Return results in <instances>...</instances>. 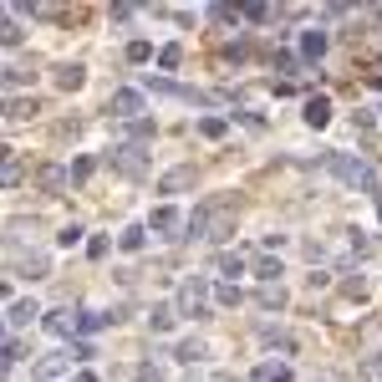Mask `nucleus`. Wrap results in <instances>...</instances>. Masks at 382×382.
<instances>
[{
  "instance_id": "nucleus-13",
  "label": "nucleus",
  "mask_w": 382,
  "mask_h": 382,
  "mask_svg": "<svg viewBox=\"0 0 382 382\" xmlns=\"http://www.w3.org/2000/svg\"><path fill=\"white\" fill-rule=\"evenodd\" d=\"M57 87H67V92L82 87V67H61V72H57Z\"/></svg>"
},
{
  "instance_id": "nucleus-25",
  "label": "nucleus",
  "mask_w": 382,
  "mask_h": 382,
  "mask_svg": "<svg viewBox=\"0 0 382 382\" xmlns=\"http://www.w3.org/2000/svg\"><path fill=\"white\" fill-rule=\"evenodd\" d=\"M77 382H97V377H92V372H82V377H77Z\"/></svg>"
},
{
  "instance_id": "nucleus-2",
  "label": "nucleus",
  "mask_w": 382,
  "mask_h": 382,
  "mask_svg": "<svg viewBox=\"0 0 382 382\" xmlns=\"http://www.w3.org/2000/svg\"><path fill=\"white\" fill-rule=\"evenodd\" d=\"M204 291H209V281H189L179 291V311L183 316H204Z\"/></svg>"
},
{
  "instance_id": "nucleus-21",
  "label": "nucleus",
  "mask_w": 382,
  "mask_h": 382,
  "mask_svg": "<svg viewBox=\"0 0 382 382\" xmlns=\"http://www.w3.org/2000/svg\"><path fill=\"white\" fill-rule=\"evenodd\" d=\"M179 357H183V362H199V357H204V347H199V341H183Z\"/></svg>"
},
{
  "instance_id": "nucleus-9",
  "label": "nucleus",
  "mask_w": 382,
  "mask_h": 382,
  "mask_svg": "<svg viewBox=\"0 0 382 382\" xmlns=\"http://www.w3.org/2000/svg\"><path fill=\"white\" fill-rule=\"evenodd\" d=\"M148 230H179V209H153Z\"/></svg>"
},
{
  "instance_id": "nucleus-16",
  "label": "nucleus",
  "mask_w": 382,
  "mask_h": 382,
  "mask_svg": "<svg viewBox=\"0 0 382 382\" xmlns=\"http://www.w3.org/2000/svg\"><path fill=\"white\" fill-rule=\"evenodd\" d=\"M179 57H183L179 46H163V51H158V67H163V72H168V67H179Z\"/></svg>"
},
{
  "instance_id": "nucleus-6",
  "label": "nucleus",
  "mask_w": 382,
  "mask_h": 382,
  "mask_svg": "<svg viewBox=\"0 0 382 382\" xmlns=\"http://www.w3.org/2000/svg\"><path fill=\"white\" fill-rule=\"evenodd\" d=\"M72 326H77V321H72V311H46V332H51V336H67Z\"/></svg>"
},
{
  "instance_id": "nucleus-8",
  "label": "nucleus",
  "mask_w": 382,
  "mask_h": 382,
  "mask_svg": "<svg viewBox=\"0 0 382 382\" xmlns=\"http://www.w3.org/2000/svg\"><path fill=\"white\" fill-rule=\"evenodd\" d=\"M61 183H67V168H57V163H46V168H41V189H46V194H57V189H61Z\"/></svg>"
},
{
  "instance_id": "nucleus-14",
  "label": "nucleus",
  "mask_w": 382,
  "mask_h": 382,
  "mask_svg": "<svg viewBox=\"0 0 382 382\" xmlns=\"http://www.w3.org/2000/svg\"><path fill=\"white\" fill-rule=\"evenodd\" d=\"M148 321H153V332H168V326H174V306H158Z\"/></svg>"
},
{
  "instance_id": "nucleus-20",
  "label": "nucleus",
  "mask_w": 382,
  "mask_h": 382,
  "mask_svg": "<svg viewBox=\"0 0 382 382\" xmlns=\"http://www.w3.org/2000/svg\"><path fill=\"white\" fill-rule=\"evenodd\" d=\"M240 270H245L240 255H225V260H219V275H240Z\"/></svg>"
},
{
  "instance_id": "nucleus-17",
  "label": "nucleus",
  "mask_w": 382,
  "mask_h": 382,
  "mask_svg": "<svg viewBox=\"0 0 382 382\" xmlns=\"http://www.w3.org/2000/svg\"><path fill=\"white\" fill-rule=\"evenodd\" d=\"M199 133H204V138H219V133H225V117H204Z\"/></svg>"
},
{
  "instance_id": "nucleus-18",
  "label": "nucleus",
  "mask_w": 382,
  "mask_h": 382,
  "mask_svg": "<svg viewBox=\"0 0 382 382\" xmlns=\"http://www.w3.org/2000/svg\"><path fill=\"white\" fill-rule=\"evenodd\" d=\"M143 234H148V230H138V225L123 230V250H143Z\"/></svg>"
},
{
  "instance_id": "nucleus-24",
  "label": "nucleus",
  "mask_w": 382,
  "mask_h": 382,
  "mask_svg": "<svg viewBox=\"0 0 382 382\" xmlns=\"http://www.w3.org/2000/svg\"><path fill=\"white\" fill-rule=\"evenodd\" d=\"M219 301H225V306H240V301H245V296H240V291H234V285H219Z\"/></svg>"
},
{
  "instance_id": "nucleus-5",
  "label": "nucleus",
  "mask_w": 382,
  "mask_h": 382,
  "mask_svg": "<svg viewBox=\"0 0 382 382\" xmlns=\"http://www.w3.org/2000/svg\"><path fill=\"white\" fill-rule=\"evenodd\" d=\"M31 316H41V311H36V301H10V316H6V321H10V326H26Z\"/></svg>"
},
{
  "instance_id": "nucleus-3",
  "label": "nucleus",
  "mask_w": 382,
  "mask_h": 382,
  "mask_svg": "<svg viewBox=\"0 0 382 382\" xmlns=\"http://www.w3.org/2000/svg\"><path fill=\"white\" fill-rule=\"evenodd\" d=\"M112 112H117V117L143 112V92H112Z\"/></svg>"
},
{
  "instance_id": "nucleus-23",
  "label": "nucleus",
  "mask_w": 382,
  "mask_h": 382,
  "mask_svg": "<svg viewBox=\"0 0 382 382\" xmlns=\"http://www.w3.org/2000/svg\"><path fill=\"white\" fill-rule=\"evenodd\" d=\"M281 275V260H260V281H275Z\"/></svg>"
},
{
  "instance_id": "nucleus-26",
  "label": "nucleus",
  "mask_w": 382,
  "mask_h": 382,
  "mask_svg": "<svg viewBox=\"0 0 382 382\" xmlns=\"http://www.w3.org/2000/svg\"><path fill=\"white\" fill-rule=\"evenodd\" d=\"M377 21H382V6H377Z\"/></svg>"
},
{
  "instance_id": "nucleus-10",
  "label": "nucleus",
  "mask_w": 382,
  "mask_h": 382,
  "mask_svg": "<svg viewBox=\"0 0 382 382\" xmlns=\"http://www.w3.org/2000/svg\"><path fill=\"white\" fill-rule=\"evenodd\" d=\"M189 179H194V168H174V174H163V183H158V189H163V194H174V189H183Z\"/></svg>"
},
{
  "instance_id": "nucleus-22",
  "label": "nucleus",
  "mask_w": 382,
  "mask_h": 382,
  "mask_svg": "<svg viewBox=\"0 0 382 382\" xmlns=\"http://www.w3.org/2000/svg\"><path fill=\"white\" fill-rule=\"evenodd\" d=\"M240 16H250V21H270V16H275V10H270V6H245V10H240Z\"/></svg>"
},
{
  "instance_id": "nucleus-7",
  "label": "nucleus",
  "mask_w": 382,
  "mask_h": 382,
  "mask_svg": "<svg viewBox=\"0 0 382 382\" xmlns=\"http://www.w3.org/2000/svg\"><path fill=\"white\" fill-rule=\"evenodd\" d=\"M326 117H332V102H326V97H311V102H306V123H311V128H321Z\"/></svg>"
},
{
  "instance_id": "nucleus-4",
  "label": "nucleus",
  "mask_w": 382,
  "mask_h": 382,
  "mask_svg": "<svg viewBox=\"0 0 382 382\" xmlns=\"http://www.w3.org/2000/svg\"><path fill=\"white\" fill-rule=\"evenodd\" d=\"M321 51H326V31H306V36H301V57H306V61H316Z\"/></svg>"
},
{
  "instance_id": "nucleus-15",
  "label": "nucleus",
  "mask_w": 382,
  "mask_h": 382,
  "mask_svg": "<svg viewBox=\"0 0 382 382\" xmlns=\"http://www.w3.org/2000/svg\"><path fill=\"white\" fill-rule=\"evenodd\" d=\"M260 306H285V291L281 285H265V291H260Z\"/></svg>"
},
{
  "instance_id": "nucleus-12",
  "label": "nucleus",
  "mask_w": 382,
  "mask_h": 382,
  "mask_svg": "<svg viewBox=\"0 0 382 382\" xmlns=\"http://www.w3.org/2000/svg\"><path fill=\"white\" fill-rule=\"evenodd\" d=\"M112 158H117V163L128 168V174H143V158H138V148H117Z\"/></svg>"
},
{
  "instance_id": "nucleus-11",
  "label": "nucleus",
  "mask_w": 382,
  "mask_h": 382,
  "mask_svg": "<svg viewBox=\"0 0 382 382\" xmlns=\"http://www.w3.org/2000/svg\"><path fill=\"white\" fill-rule=\"evenodd\" d=\"M260 382H291V367L285 362H265L260 367Z\"/></svg>"
},
{
  "instance_id": "nucleus-1",
  "label": "nucleus",
  "mask_w": 382,
  "mask_h": 382,
  "mask_svg": "<svg viewBox=\"0 0 382 382\" xmlns=\"http://www.w3.org/2000/svg\"><path fill=\"white\" fill-rule=\"evenodd\" d=\"M326 168H332L336 179H347V183H362L367 194H382V183H377V174L362 163V158H347V153H326Z\"/></svg>"
},
{
  "instance_id": "nucleus-19",
  "label": "nucleus",
  "mask_w": 382,
  "mask_h": 382,
  "mask_svg": "<svg viewBox=\"0 0 382 382\" xmlns=\"http://www.w3.org/2000/svg\"><path fill=\"white\" fill-rule=\"evenodd\" d=\"M362 377H367V382H382V357H367V362H362Z\"/></svg>"
}]
</instances>
